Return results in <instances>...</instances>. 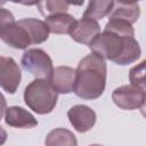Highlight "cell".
Returning a JSON list of instances; mask_svg holds the SVG:
<instances>
[{"label": "cell", "instance_id": "30bf717a", "mask_svg": "<svg viewBox=\"0 0 146 146\" xmlns=\"http://www.w3.org/2000/svg\"><path fill=\"white\" fill-rule=\"evenodd\" d=\"M76 71L70 66H57L50 79V83L58 94H70L74 91Z\"/></svg>", "mask_w": 146, "mask_h": 146}, {"label": "cell", "instance_id": "8992f818", "mask_svg": "<svg viewBox=\"0 0 146 146\" xmlns=\"http://www.w3.org/2000/svg\"><path fill=\"white\" fill-rule=\"evenodd\" d=\"M145 90L133 84H125L117 87L112 92L113 103L121 110L132 111L140 108L145 99Z\"/></svg>", "mask_w": 146, "mask_h": 146}, {"label": "cell", "instance_id": "e0dca14e", "mask_svg": "<svg viewBox=\"0 0 146 146\" xmlns=\"http://www.w3.org/2000/svg\"><path fill=\"white\" fill-rule=\"evenodd\" d=\"M35 5L38 6L41 15L44 17L66 13L70 7V3L66 1H48V0H46V1H39Z\"/></svg>", "mask_w": 146, "mask_h": 146}, {"label": "cell", "instance_id": "5b68a950", "mask_svg": "<svg viewBox=\"0 0 146 146\" xmlns=\"http://www.w3.org/2000/svg\"><path fill=\"white\" fill-rule=\"evenodd\" d=\"M22 67L35 79L50 81L54 73V65L50 56L40 48H31L24 51L21 59Z\"/></svg>", "mask_w": 146, "mask_h": 146}, {"label": "cell", "instance_id": "2e32d148", "mask_svg": "<svg viewBox=\"0 0 146 146\" xmlns=\"http://www.w3.org/2000/svg\"><path fill=\"white\" fill-rule=\"evenodd\" d=\"M113 5H114V1H110V0L90 1L88 3V6H87L86 10L83 11L82 17L89 18V19H94V21L102 19L105 16L111 14Z\"/></svg>", "mask_w": 146, "mask_h": 146}, {"label": "cell", "instance_id": "277c9868", "mask_svg": "<svg viewBox=\"0 0 146 146\" xmlns=\"http://www.w3.org/2000/svg\"><path fill=\"white\" fill-rule=\"evenodd\" d=\"M0 38L6 44L15 49H26L32 44L27 32L15 21L13 14L5 8L0 10Z\"/></svg>", "mask_w": 146, "mask_h": 146}, {"label": "cell", "instance_id": "6da1fadb", "mask_svg": "<svg viewBox=\"0 0 146 146\" xmlns=\"http://www.w3.org/2000/svg\"><path fill=\"white\" fill-rule=\"evenodd\" d=\"M89 49L92 54L117 65L131 64L141 55L132 24L116 18L108 19L103 32L91 42Z\"/></svg>", "mask_w": 146, "mask_h": 146}, {"label": "cell", "instance_id": "52a82bcc", "mask_svg": "<svg viewBox=\"0 0 146 146\" xmlns=\"http://www.w3.org/2000/svg\"><path fill=\"white\" fill-rule=\"evenodd\" d=\"M21 68L18 64L11 58L1 56L0 57V86L7 94H15L21 83Z\"/></svg>", "mask_w": 146, "mask_h": 146}, {"label": "cell", "instance_id": "7c38bea8", "mask_svg": "<svg viewBox=\"0 0 146 146\" xmlns=\"http://www.w3.org/2000/svg\"><path fill=\"white\" fill-rule=\"evenodd\" d=\"M18 24L27 32L32 44H40L48 40L49 38V27L44 21L29 17L22 18L18 21Z\"/></svg>", "mask_w": 146, "mask_h": 146}, {"label": "cell", "instance_id": "4fadbf2b", "mask_svg": "<svg viewBox=\"0 0 146 146\" xmlns=\"http://www.w3.org/2000/svg\"><path fill=\"white\" fill-rule=\"evenodd\" d=\"M139 16H140V8L138 2L114 1L112 11L108 15V19L116 18V19H122L130 24H133L138 21Z\"/></svg>", "mask_w": 146, "mask_h": 146}, {"label": "cell", "instance_id": "ac0fdd59", "mask_svg": "<svg viewBox=\"0 0 146 146\" xmlns=\"http://www.w3.org/2000/svg\"><path fill=\"white\" fill-rule=\"evenodd\" d=\"M130 84L146 88V59L141 60L137 65L132 66L129 71Z\"/></svg>", "mask_w": 146, "mask_h": 146}, {"label": "cell", "instance_id": "ffe728a7", "mask_svg": "<svg viewBox=\"0 0 146 146\" xmlns=\"http://www.w3.org/2000/svg\"><path fill=\"white\" fill-rule=\"evenodd\" d=\"M89 146H103V145H100V144H91Z\"/></svg>", "mask_w": 146, "mask_h": 146}, {"label": "cell", "instance_id": "3957f363", "mask_svg": "<svg viewBox=\"0 0 146 146\" xmlns=\"http://www.w3.org/2000/svg\"><path fill=\"white\" fill-rule=\"evenodd\" d=\"M24 102L30 110L36 114H48L54 111L58 92L54 89L50 81L34 79L24 89Z\"/></svg>", "mask_w": 146, "mask_h": 146}, {"label": "cell", "instance_id": "ba28073f", "mask_svg": "<svg viewBox=\"0 0 146 146\" xmlns=\"http://www.w3.org/2000/svg\"><path fill=\"white\" fill-rule=\"evenodd\" d=\"M100 26L97 21L89 18H80L76 19L74 25L70 31V36L78 43L87 44L88 47L91 42L100 34Z\"/></svg>", "mask_w": 146, "mask_h": 146}, {"label": "cell", "instance_id": "8fae6325", "mask_svg": "<svg viewBox=\"0 0 146 146\" xmlns=\"http://www.w3.org/2000/svg\"><path fill=\"white\" fill-rule=\"evenodd\" d=\"M3 119L7 125L17 129H31L38 125V121L33 114L19 106L7 107L3 112Z\"/></svg>", "mask_w": 146, "mask_h": 146}, {"label": "cell", "instance_id": "9a60e30c", "mask_svg": "<svg viewBox=\"0 0 146 146\" xmlns=\"http://www.w3.org/2000/svg\"><path fill=\"white\" fill-rule=\"evenodd\" d=\"M44 146H78L75 135L65 128H55L46 137Z\"/></svg>", "mask_w": 146, "mask_h": 146}, {"label": "cell", "instance_id": "d6986e66", "mask_svg": "<svg viewBox=\"0 0 146 146\" xmlns=\"http://www.w3.org/2000/svg\"><path fill=\"white\" fill-rule=\"evenodd\" d=\"M146 92V91H145ZM140 113H141V115L146 119V95H145V99H144V103H143V105L140 106Z\"/></svg>", "mask_w": 146, "mask_h": 146}, {"label": "cell", "instance_id": "9c48e42d", "mask_svg": "<svg viewBox=\"0 0 146 146\" xmlns=\"http://www.w3.org/2000/svg\"><path fill=\"white\" fill-rule=\"evenodd\" d=\"M67 117L70 123L78 132L89 131L96 123L97 115L96 112L87 105H74L67 111Z\"/></svg>", "mask_w": 146, "mask_h": 146}, {"label": "cell", "instance_id": "5bb4252c", "mask_svg": "<svg viewBox=\"0 0 146 146\" xmlns=\"http://www.w3.org/2000/svg\"><path fill=\"white\" fill-rule=\"evenodd\" d=\"M75 21L76 19L74 18V16L67 13L49 16L46 17L44 19V22L49 27L50 33L54 34H70V31L74 25Z\"/></svg>", "mask_w": 146, "mask_h": 146}, {"label": "cell", "instance_id": "7a4b0ae2", "mask_svg": "<svg viewBox=\"0 0 146 146\" xmlns=\"http://www.w3.org/2000/svg\"><path fill=\"white\" fill-rule=\"evenodd\" d=\"M74 94L87 100L99 98L105 90L107 65L105 59L96 54L84 56L78 64Z\"/></svg>", "mask_w": 146, "mask_h": 146}]
</instances>
